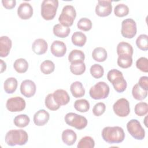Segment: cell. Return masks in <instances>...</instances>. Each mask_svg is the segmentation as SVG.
<instances>
[{
    "instance_id": "cell-1",
    "label": "cell",
    "mask_w": 148,
    "mask_h": 148,
    "mask_svg": "<svg viewBox=\"0 0 148 148\" xmlns=\"http://www.w3.org/2000/svg\"><path fill=\"white\" fill-rule=\"evenodd\" d=\"M103 139L109 144L120 143L125 138L123 129L119 126L106 127L102 131Z\"/></svg>"
},
{
    "instance_id": "cell-2",
    "label": "cell",
    "mask_w": 148,
    "mask_h": 148,
    "mask_svg": "<svg viewBox=\"0 0 148 148\" xmlns=\"http://www.w3.org/2000/svg\"><path fill=\"white\" fill-rule=\"evenodd\" d=\"M5 140L9 146H21L28 142V135L27 132L23 130H11L6 133Z\"/></svg>"
},
{
    "instance_id": "cell-3",
    "label": "cell",
    "mask_w": 148,
    "mask_h": 148,
    "mask_svg": "<svg viewBox=\"0 0 148 148\" xmlns=\"http://www.w3.org/2000/svg\"><path fill=\"white\" fill-rule=\"evenodd\" d=\"M107 78L117 92H123L125 90L127 84L121 71L116 69H111L108 72Z\"/></svg>"
},
{
    "instance_id": "cell-4",
    "label": "cell",
    "mask_w": 148,
    "mask_h": 148,
    "mask_svg": "<svg viewBox=\"0 0 148 148\" xmlns=\"http://www.w3.org/2000/svg\"><path fill=\"white\" fill-rule=\"evenodd\" d=\"M58 6L57 0H44L41 4V16L45 20H51L55 17Z\"/></svg>"
},
{
    "instance_id": "cell-5",
    "label": "cell",
    "mask_w": 148,
    "mask_h": 148,
    "mask_svg": "<svg viewBox=\"0 0 148 148\" xmlns=\"http://www.w3.org/2000/svg\"><path fill=\"white\" fill-rule=\"evenodd\" d=\"M76 16V12L75 8L70 5H65L62 8L61 13L58 17V21L63 26L69 27L73 25Z\"/></svg>"
},
{
    "instance_id": "cell-6",
    "label": "cell",
    "mask_w": 148,
    "mask_h": 148,
    "mask_svg": "<svg viewBox=\"0 0 148 148\" xmlns=\"http://www.w3.org/2000/svg\"><path fill=\"white\" fill-rule=\"evenodd\" d=\"M109 91V86L107 83L104 82H99L90 88L89 94L94 99H101L106 98Z\"/></svg>"
},
{
    "instance_id": "cell-7",
    "label": "cell",
    "mask_w": 148,
    "mask_h": 148,
    "mask_svg": "<svg viewBox=\"0 0 148 148\" xmlns=\"http://www.w3.org/2000/svg\"><path fill=\"white\" fill-rule=\"evenodd\" d=\"M64 120L68 125L79 130L84 128L87 125V120L85 117L73 112L66 114Z\"/></svg>"
},
{
    "instance_id": "cell-8",
    "label": "cell",
    "mask_w": 148,
    "mask_h": 148,
    "mask_svg": "<svg viewBox=\"0 0 148 148\" xmlns=\"http://www.w3.org/2000/svg\"><path fill=\"white\" fill-rule=\"evenodd\" d=\"M127 129L130 134L135 139L143 140L145 137V130L136 119L130 120L127 124Z\"/></svg>"
},
{
    "instance_id": "cell-9",
    "label": "cell",
    "mask_w": 148,
    "mask_h": 148,
    "mask_svg": "<svg viewBox=\"0 0 148 148\" xmlns=\"http://www.w3.org/2000/svg\"><path fill=\"white\" fill-rule=\"evenodd\" d=\"M136 24L133 19L127 18L122 21L121 34L124 38L132 39L136 35Z\"/></svg>"
},
{
    "instance_id": "cell-10",
    "label": "cell",
    "mask_w": 148,
    "mask_h": 148,
    "mask_svg": "<svg viewBox=\"0 0 148 148\" xmlns=\"http://www.w3.org/2000/svg\"><path fill=\"white\" fill-rule=\"evenodd\" d=\"M113 109L117 116L121 117H126L130 113V103L125 98H120L114 103Z\"/></svg>"
},
{
    "instance_id": "cell-11",
    "label": "cell",
    "mask_w": 148,
    "mask_h": 148,
    "mask_svg": "<svg viewBox=\"0 0 148 148\" xmlns=\"http://www.w3.org/2000/svg\"><path fill=\"white\" fill-rule=\"evenodd\" d=\"M26 103L23 98L14 97L9 98L6 103L7 109L10 112H18L23 111L25 108Z\"/></svg>"
},
{
    "instance_id": "cell-12",
    "label": "cell",
    "mask_w": 148,
    "mask_h": 148,
    "mask_svg": "<svg viewBox=\"0 0 148 148\" xmlns=\"http://www.w3.org/2000/svg\"><path fill=\"white\" fill-rule=\"evenodd\" d=\"M112 10V1L109 0H99L95 7V13L99 17L109 16Z\"/></svg>"
},
{
    "instance_id": "cell-13",
    "label": "cell",
    "mask_w": 148,
    "mask_h": 148,
    "mask_svg": "<svg viewBox=\"0 0 148 148\" xmlns=\"http://www.w3.org/2000/svg\"><path fill=\"white\" fill-rule=\"evenodd\" d=\"M36 84L31 80L27 79L23 81L21 83V94L27 98H30L34 96L36 92Z\"/></svg>"
},
{
    "instance_id": "cell-14",
    "label": "cell",
    "mask_w": 148,
    "mask_h": 148,
    "mask_svg": "<svg viewBox=\"0 0 148 148\" xmlns=\"http://www.w3.org/2000/svg\"><path fill=\"white\" fill-rule=\"evenodd\" d=\"M17 14L22 20H28L33 14V8L28 2L21 3L17 9Z\"/></svg>"
},
{
    "instance_id": "cell-15",
    "label": "cell",
    "mask_w": 148,
    "mask_h": 148,
    "mask_svg": "<svg viewBox=\"0 0 148 148\" xmlns=\"http://www.w3.org/2000/svg\"><path fill=\"white\" fill-rule=\"evenodd\" d=\"M51 53L53 56L57 57H63L66 51L65 44L60 40H54L50 47Z\"/></svg>"
},
{
    "instance_id": "cell-16",
    "label": "cell",
    "mask_w": 148,
    "mask_h": 148,
    "mask_svg": "<svg viewBox=\"0 0 148 148\" xmlns=\"http://www.w3.org/2000/svg\"><path fill=\"white\" fill-rule=\"evenodd\" d=\"M53 98L56 102L60 106L68 104L70 101V97L67 91L62 89H58L53 92Z\"/></svg>"
},
{
    "instance_id": "cell-17",
    "label": "cell",
    "mask_w": 148,
    "mask_h": 148,
    "mask_svg": "<svg viewBox=\"0 0 148 148\" xmlns=\"http://www.w3.org/2000/svg\"><path fill=\"white\" fill-rule=\"evenodd\" d=\"M50 114L45 109H40L34 115V123L38 126L45 125L49 120Z\"/></svg>"
},
{
    "instance_id": "cell-18",
    "label": "cell",
    "mask_w": 148,
    "mask_h": 148,
    "mask_svg": "<svg viewBox=\"0 0 148 148\" xmlns=\"http://www.w3.org/2000/svg\"><path fill=\"white\" fill-rule=\"evenodd\" d=\"M12 42L7 36H2L0 38V56L6 57L9 54L12 48Z\"/></svg>"
},
{
    "instance_id": "cell-19",
    "label": "cell",
    "mask_w": 148,
    "mask_h": 148,
    "mask_svg": "<svg viewBox=\"0 0 148 148\" xmlns=\"http://www.w3.org/2000/svg\"><path fill=\"white\" fill-rule=\"evenodd\" d=\"M47 43L43 39H36L34 41L32 45V51L38 55H42L45 54L47 51Z\"/></svg>"
},
{
    "instance_id": "cell-20",
    "label": "cell",
    "mask_w": 148,
    "mask_h": 148,
    "mask_svg": "<svg viewBox=\"0 0 148 148\" xmlns=\"http://www.w3.org/2000/svg\"><path fill=\"white\" fill-rule=\"evenodd\" d=\"M134 49L131 45L125 42H120L117 46V53L118 56H132Z\"/></svg>"
},
{
    "instance_id": "cell-21",
    "label": "cell",
    "mask_w": 148,
    "mask_h": 148,
    "mask_svg": "<svg viewBox=\"0 0 148 148\" xmlns=\"http://www.w3.org/2000/svg\"><path fill=\"white\" fill-rule=\"evenodd\" d=\"M77 139L76 132L70 129H66L62 131V142L68 146L73 145Z\"/></svg>"
},
{
    "instance_id": "cell-22",
    "label": "cell",
    "mask_w": 148,
    "mask_h": 148,
    "mask_svg": "<svg viewBox=\"0 0 148 148\" xmlns=\"http://www.w3.org/2000/svg\"><path fill=\"white\" fill-rule=\"evenodd\" d=\"M70 91L72 95L76 98L82 97L85 94V89L80 82L76 81L70 86Z\"/></svg>"
},
{
    "instance_id": "cell-23",
    "label": "cell",
    "mask_w": 148,
    "mask_h": 148,
    "mask_svg": "<svg viewBox=\"0 0 148 148\" xmlns=\"http://www.w3.org/2000/svg\"><path fill=\"white\" fill-rule=\"evenodd\" d=\"M92 57V58L97 62H103L108 57L107 51L103 47H97L93 50Z\"/></svg>"
},
{
    "instance_id": "cell-24",
    "label": "cell",
    "mask_w": 148,
    "mask_h": 148,
    "mask_svg": "<svg viewBox=\"0 0 148 148\" xmlns=\"http://www.w3.org/2000/svg\"><path fill=\"white\" fill-rule=\"evenodd\" d=\"M71 40L75 46L83 47L86 42L87 37L84 33L80 31H76L72 34Z\"/></svg>"
},
{
    "instance_id": "cell-25",
    "label": "cell",
    "mask_w": 148,
    "mask_h": 148,
    "mask_svg": "<svg viewBox=\"0 0 148 148\" xmlns=\"http://www.w3.org/2000/svg\"><path fill=\"white\" fill-rule=\"evenodd\" d=\"M53 34L55 36L58 38H66L67 37L71 31L70 28L63 26L60 24H57L53 27Z\"/></svg>"
},
{
    "instance_id": "cell-26",
    "label": "cell",
    "mask_w": 148,
    "mask_h": 148,
    "mask_svg": "<svg viewBox=\"0 0 148 148\" xmlns=\"http://www.w3.org/2000/svg\"><path fill=\"white\" fill-rule=\"evenodd\" d=\"M84 53L80 50L74 49L70 52L68 56V60L71 64L84 62Z\"/></svg>"
},
{
    "instance_id": "cell-27",
    "label": "cell",
    "mask_w": 148,
    "mask_h": 148,
    "mask_svg": "<svg viewBox=\"0 0 148 148\" xmlns=\"http://www.w3.org/2000/svg\"><path fill=\"white\" fill-rule=\"evenodd\" d=\"M17 84V80L15 77H9L4 82V90L7 94H13L16 90Z\"/></svg>"
},
{
    "instance_id": "cell-28",
    "label": "cell",
    "mask_w": 148,
    "mask_h": 148,
    "mask_svg": "<svg viewBox=\"0 0 148 148\" xmlns=\"http://www.w3.org/2000/svg\"><path fill=\"white\" fill-rule=\"evenodd\" d=\"M13 67L17 72L19 73H23L26 72L28 70V63L24 58H18L14 61Z\"/></svg>"
},
{
    "instance_id": "cell-29",
    "label": "cell",
    "mask_w": 148,
    "mask_h": 148,
    "mask_svg": "<svg viewBox=\"0 0 148 148\" xmlns=\"http://www.w3.org/2000/svg\"><path fill=\"white\" fill-rule=\"evenodd\" d=\"M132 95L135 99L141 101L147 97V91L142 89L137 83L135 84L132 87Z\"/></svg>"
},
{
    "instance_id": "cell-30",
    "label": "cell",
    "mask_w": 148,
    "mask_h": 148,
    "mask_svg": "<svg viewBox=\"0 0 148 148\" xmlns=\"http://www.w3.org/2000/svg\"><path fill=\"white\" fill-rule=\"evenodd\" d=\"M30 121L29 117L27 115L24 114H19L17 116H16L14 119L13 123L14 124L18 127L20 128H24L27 127Z\"/></svg>"
},
{
    "instance_id": "cell-31",
    "label": "cell",
    "mask_w": 148,
    "mask_h": 148,
    "mask_svg": "<svg viewBox=\"0 0 148 148\" xmlns=\"http://www.w3.org/2000/svg\"><path fill=\"white\" fill-rule=\"evenodd\" d=\"M74 108L79 112H87L90 109V103L85 99H77L74 103Z\"/></svg>"
},
{
    "instance_id": "cell-32",
    "label": "cell",
    "mask_w": 148,
    "mask_h": 148,
    "mask_svg": "<svg viewBox=\"0 0 148 148\" xmlns=\"http://www.w3.org/2000/svg\"><path fill=\"white\" fill-rule=\"evenodd\" d=\"M94 140L89 136H86L81 138L77 145V148H94Z\"/></svg>"
},
{
    "instance_id": "cell-33",
    "label": "cell",
    "mask_w": 148,
    "mask_h": 148,
    "mask_svg": "<svg viewBox=\"0 0 148 148\" xmlns=\"http://www.w3.org/2000/svg\"><path fill=\"white\" fill-rule=\"evenodd\" d=\"M40 69L43 74L49 75L54 72L55 65L54 62L50 60H45L41 63Z\"/></svg>"
},
{
    "instance_id": "cell-34",
    "label": "cell",
    "mask_w": 148,
    "mask_h": 148,
    "mask_svg": "<svg viewBox=\"0 0 148 148\" xmlns=\"http://www.w3.org/2000/svg\"><path fill=\"white\" fill-rule=\"evenodd\" d=\"M70 71L75 75H81L86 71V65L84 62L72 63L70 65Z\"/></svg>"
},
{
    "instance_id": "cell-35",
    "label": "cell",
    "mask_w": 148,
    "mask_h": 148,
    "mask_svg": "<svg viewBox=\"0 0 148 148\" xmlns=\"http://www.w3.org/2000/svg\"><path fill=\"white\" fill-rule=\"evenodd\" d=\"M117 65L122 68H128L132 64V58L128 56H119L117 58Z\"/></svg>"
},
{
    "instance_id": "cell-36",
    "label": "cell",
    "mask_w": 148,
    "mask_h": 148,
    "mask_svg": "<svg viewBox=\"0 0 148 148\" xmlns=\"http://www.w3.org/2000/svg\"><path fill=\"white\" fill-rule=\"evenodd\" d=\"M136 45L140 50L147 51L148 49V36L146 34L140 35L136 40Z\"/></svg>"
},
{
    "instance_id": "cell-37",
    "label": "cell",
    "mask_w": 148,
    "mask_h": 148,
    "mask_svg": "<svg viewBox=\"0 0 148 148\" xmlns=\"http://www.w3.org/2000/svg\"><path fill=\"white\" fill-rule=\"evenodd\" d=\"M91 76L95 79H99L102 77L104 73L103 68L99 64H94L92 65L90 69Z\"/></svg>"
},
{
    "instance_id": "cell-38",
    "label": "cell",
    "mask_w": 148,
    "mask_h": 148,
    "mask_svg": "<svg viewBox=\"0 0 148 148\" xmlns=\"http://www.w3.org/2000/svg\"><path fill=\"white\" fill-rule=\"evenodd\" d=\"M45 103L46 106L50 110H57L60 108V106L54 101L53 94H49L46 96Z\"/></svg>"
},
{
    "instance_id": "cell-39",
    "label": "cell",
    "mask_w": 148,
    "mask_h": 148,
    "mask_svg": "<svg viewBox=\"0 0 148 148\" xmlns=\"http://www.w3.org/2000/svg\"><path fill=\"white\" fill-rule=\"evenodd\" d=\"M114 13L117 17H122L128 15L129 13V8L124 3H120L115 6Z\"/></svg>"
},
{
    "instance_id": "cell-40",
    "label": "cell",
    "mask_w": 148,
    "mask_h": 148,
    "mask_svg": "<svg viewBox=\"0 0 148 148\" xmlns=\"http://www.w3.org/2000/svg\"><path fill=\"white\" fill-rule=\"evenodd\" d=\"M134 111L136 115L139 116H145L148 112V105L146 102H140L136 104Z\"/></svg>"
},
{
    "instance_id": "cell-41",
    "label": "cell",
    "mask_w": 148,
    "mask_h": 148,
    "mask_svg": "<svg viewBox=\"0 0 148 148\" xmlns=\"http://www.w3.org/2000/svg\"><path fill=\"white\" fill-rule=\"evenodd\" d=\"M77 27L82 31H88L92 28V22L89 18L83 17L78 21Z\"/></svg>"
},
{
    "instance_id": "cell-42",
    "label": "cell",
    "mask_w": 148,
    "mask_h": 148,
    "mask_svg": "<svg viewBox=\"0 0 148 148\" xmlns=\"http://www.w3.org/2000/svg\"><path fill=\"white\" fill-rule=\"evenodd\" d=\"M136 66L138 69L143 72H148V60L147 58L142 57L138 58L136 62Z\"/></svg>"
},
{
    "instance_id": "cell-43",
    "label": "cell",
    "mask_w": 148,
    "mask_h": 148,
    "mask_svg": "<svg viewBox=\"0 0 148 148\" xmlns=\"http://www.w3.org/2000/svg\"><path fill=\"white\" fill-rule=\"evenodd\" d=\"M106 110V105L103 102L96 103L92 109V113L95 116H100L104 113Z\"/></svg>"
},
{
    "instance_id": "cell-44",
    "label": "cell",
    "mask_w": 148,
    "mask_h": 148,
    "mask_svg": "<svg viewBox=\"0 0 148 148\" xmlns=\"http://www.w3.org/2000/svg\"><path fill=\"white\" fill-rule=\"evenodd\" d=\"M138 84L142 89L148 91V77L147 76L140 77Z\"/></svg>"
},
{
    "instance_id": "cell-45",
    "label": "cell",
    "mask_w": 148,
    "mask_h": 148,
    "mask_svg": "<svg viewBox=\"0 0 148 148\" xmlns=\"http://www.w3.org/2000/svg\"><path fill=\"white\" fill-rule=\"evenodd\" d=\"M2 3L5 8L10 10L15 7L16 1L15 0H3L2 1Z\"/></svg>"
},
{
    "instance_id": "cell-46",
    "label": "cell",
    "mask_w": 148,
    "mask_h": 148,
    "mask_svg": "<svg viewBox=\"0 0 148 148\" xmlns=\"http://www.w3.org/2000/svg\"><path fill=\"white\" fill-rule=\"evenodd\" d=\"M0 61H1V73H2L6 69V64L2 60H0Z\"/></svg>"
},
{
    "instance_id": "cell-47",
    "label": "cell",
    "mask_w": 148,
    "mask_h": 148,
    "mask_svg": "<svg viewBox=\"0 0 148 148\" xmlns=\"http://www.w3.org/2000/svg\"><path fill=\"white\" fill-rule=\"evenodd\" d=\"M146 119H147V117H145V124L146 127H147V123H146Z\"/></svg>"
}]
</instances>
